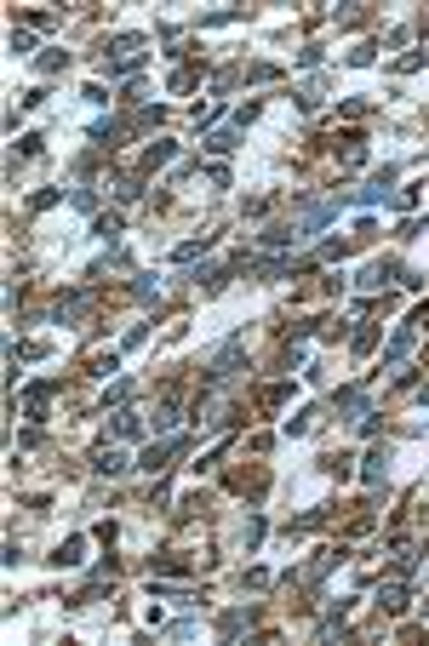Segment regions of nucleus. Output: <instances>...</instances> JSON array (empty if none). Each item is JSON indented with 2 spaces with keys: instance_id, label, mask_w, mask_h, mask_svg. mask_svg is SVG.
Returning <instances> with one entry per match:
<instances>
[{
  "instance_id": "nucleus-1",
  "label": "nucleus",
  "mask_w": 429,
  "mask_h": 646,
  "mask_svg": "<svg viewBox=\"0 0 429 646\" xmlns=\"http://www.w3.org/2000/svg\"><path fill=\"white\" fill-rule=\"evenodd\" d=\"M92 469H98V475H120V469H126V452H115V446H109V452H98V458H92Z\"/></svg>"
},
{
  "instance_id": "nucleus-2",
  "label": "nucleus",
  "mask_w": 429,
  "mask_h": 646,
  "mask_svg": "<svg viewBox=\"0 0 429 646\" xmlns=\"http://www.w3.org/2000/svg\"><path fill=\"white\" fill-rule=\"evenodd\" d=\"M172 452H178V441H172V446H149V452H143V469H149V475H160Z\"/></svg>"
},
{
  "instance_id": "nucleus-3",
  "label": "nucleus",
  "mask_w": 429,
  "mask_h": 646,
  "mask_svg": "<svg viewBox=\"0 0 429 646\" xmlns=\"http://www.w3.org/2000/svg\"><path fill=\"white\" fill-rule=\"evenodd\" d=\"M378 600H383L390 612H401V607H406V583H383V589H378Z\"/></svg>"
},
{
  "instance_id": "nucleus-4",
  "label": "nucleus",
  "mask_w": 429,
  "mask_h": 646,
  "mask_svg": "<svg viewBox=\"0 0 429 646\" xmlns=\"http://www.w3.org/2000/svg\"><path fill=\"white\" fill-rule=\"evenodd\" d=\"M206 246H212V235H200V240H184V246H178V252H172V257H178V264H189V257H200V252H206Z\"/></svg>"
},
{
  "instance_id": "nucleus-5",
  "label": "nucleus",
  "mask_w": 429,
  "mask_h": 646,
  "mask_svg": "<svg viewBox=\"0 0 429 646\" xmlns=\"http://www.w3.org/2000/svg\"><path fill=\"white\" fill-rule=\"evenodd\" d=\"M383 463H390V446H378V452L366 458V481H378V475H383Z\"/></svg>"
},
{
  "instance_id": "nucleus-6",
  "label": "nucleus",
  "mask_w": 429,
  "mask_h": 646,
  "mask_svg": "<svg viewBox=\"0 0 429 646\" xmlns=\"http://www.w3.org/2000/svg\"><path fill=\"white\" fill-rule=\"evenodd\" d=\"M52 561H58V567H75V561H80V538H69V543L52 555Z\"/></svg>"
},
{
  "instance_id": "nucleus-7",
  "label": "nucleus",
  "mask_w": 429,
  "mask_h": 646,
  "mask_svg": "<svg viewBox=\"0 0 429 646\" xmlns=\"http://www.w3.org/2000/svg\"><path fill=\"white\" fill-rule=\"evenodd\" d=\"M206 149H212V155H229V149H235V132H212Z\"/></svg>"
},
{
  "instance_id": "nucleus-8",
  "label": "nucleus",
  "mask_w": 429,
  "mask_h": 646,
  "mask_svg": "<svg viewBox=\"0 0 429 646\" xmlns=\"http://www.w3.org/2000/svg\"><path fill=\"white\" fill-rule=\"evenodd\" d=\"M160 160H172V143H155V149H143V166H149V172H155Z\"/></svg>"
}]
</instances>
